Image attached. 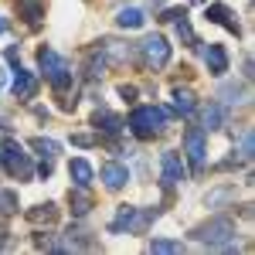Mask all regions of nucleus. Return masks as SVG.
Masks as SVG:
<instances>
[{
  "label": "nucleus",
  "mask_w": 255,
  "mask_h": 255,
  "mask_svg": "<svg viewBox=\"0 0 255 255\" xmlns=\"http://www.w3.org/2000/svg\"><path fill=\"white\" fill-rule=\"evenodd\" d=\"M170 123V109H163V106H136L129 119H126V126H129V133L136 139H153L163 133V126Z\"/></svg>",
  "instance_id": "nucleus-1"
},
{
  "label": "nucleus",
  "mask_w": 255,
  "mask_h": 255,
  "mask_svg": "<svg viewBox=\"0 0 255 255\" xmlns=\"http://www.w3.org/2000/svg\"><path fill=\"white\" fill-rule=\"evenodd\" d=\"M38 65L41 72H44V79L51 82V89L55 92H65L68 85H72V79H75V72H72V65H68V58H61L55 48H38Z\"/></svg>",
  "instance_id": "nucleus-2"
},
{
  "label": "nucleus",
  "mask_w": 255,
  "mask_h": 255,
  "mask_svg": "<svg viewBox=\"0 0 255 255\" xmlns=\"http://www.w3.org/2000/svg\"><path fill=\"white\" fill-rule=\"evenodd\" d=\"M201 245H218V249H238L235 245V225L228 218H211L208 225H201L194 232Z\"/></svg>",
  "instance_id": "nucleus-3"
},
{
  "label": "nucleus",
  "mask_w": 255,
  "mask_h": 255,
  "mask_svg": "<svg viewBox=\"0 0 255 255\" xmlns=\"http://www.w3.org/2000/svg\"><path fill=\"white\" fill-rule=\"evenodd\" d=\"M0 163H3V170L10 177H20V180L31 177V157L24 153V146L17 139H10V136L0 139Z\"/></svg>",
  "instance_id": "nucleus-4"
},
{
  "label": "nucleus",
  "mask_w": 255,
  "mask_h": 255,
  "mask_svg": "<svg viewBox=\"0 0 255 255\" xmlns=\"http://www.w3.org/2000/svg\"><path fill=\"white\" fill-rule=\"evenodd\" d=\"M136 48H139V58H143L146 68L160 72V68H167V65H170V44H167L163 34H150V38L139 41Z\"/></svg>",
  "instance_id": "nucleus-5"
},
{
  "label": "nucleus",
  "mask_w": 255,
  "mask_h": 255,
  "mask_svg": "<svg viewBox=\"0 0 255 255\" xmlns=\"http://www.w3.org/2000/svg\"><path fill=\"white\" fill-rule=\"evenodd\" d=\"M153 218H157V211H136L133 204H123L116 211V218L109 221V232H123V228L126 232H143Z\"/></svg>",
  "instance_id": "nucleus-6"
},
{
  "label": "nucleus",
  "mask_w": 255,
  "mask_h": 255,
  "mask_svg": "<svg viewBox=\"0 0 255 255\" xmlns=\"http://www.w3.org/2000/svg\"><path fill=\"white\" fill-rule=\"evenodd\" d=\"M184 150H187V160H191V174H201L204 170V163H208V146H204V129H197L191 126L187 133H184Z\"/></svg>",
  "instance_id": "nucleus-7"
},
{
  "label": "nucleus",
  "mask_w": 255,
  "mask_h": 255,
  "mask_svg": "<svg viewBox=\"0 0 255 255\" xmlns=\"http://www.w3.org/2000/svg\"><path fill=\"white\" fill-rule=\"evenodd\" d=\"M184 177H187V170H184V163H180L177 153H163V157H160V184H163L167 191L177 187Z\"/></svg>",
  "instance_id": "nucleus-8"
},
{
  "label": "nucleus",
  "mask_w": 255,
  "mask_h": 255,
  "mask_svg": "<svg viewBox=\"0 0 255 255\" xmlns=\"http://www.w3.org/2000/svg\"><path fill=\"white\" fill-rule=\"evenodd\" d=\"M10 92H14L17 99H24V102L34 99V92H38V75L17 65V75H14V82H10Z\"/></svg>",
  "instance_id": "nucleus-9"
},
{
  "label": "nucleus",
  "mask_w": 255,
  "mask_h": 255,
  "mask_svg": "<svg viewBox=\"0 0 255 255\" xmlns=\"http://www.w3.org/2000/svg\"><path fill=\"white\" fill-rule=\"evenodd\" d=\"M99 177H102V184H106L109 191H119V187H126V184H129V170H126L123 163H102Z\"/></svg>",
  "instance_id": "nucleus-10"
},
{
  "label": "nucleus",
  "mask_w": 255,
  "mask_h": 255,
  "mask_svg": "<svg viewBox=\"0 0 255 255\" xmlns=\"http://www.w3.org/2000/svg\"><path fill=\"white\" fill-rule=\"evenodd\" d=\"M92 126H96L99 133H106V136H116V133H123V126H126V123H123L116 113H109V109H96Z\"/></svg>",
  "instance_id": "nucleus-11"
},
{
  "label": "nucleus",
  "mask_w": 255,
  "mask_h": 255,
  "mask_svg": "<svg viewBox=\"0 0 255 255\" xmlns=\"http://www.w3.org/2000/svg\"><path fill=\"white\" fill-rule=\"evenodd\" d=\"M204 61H208L211 75H225L228 72V51H225V44H208L204 48Z\"/></svg>",
  "instance_id": "nucleus-12"
},
{
  "label": "nucleus",
  "mask_w": 255,
  "mask_h": 255,
  "mask_svg": "<svg viewBox=\"0 0 255 255\" xmlns=\"http://www.w3.org/2000/svg\"><path fill=\"white\" fill-rule=\"evenodd\" d=\"M208 20H211V24H221V27H228L232 34H242V27H238L235 14H232L225 3H211V7H208Z\"/></svg>",
  "instance_id": "nucleus-13"
},
{
  "label": "nucleus",
  "mask_w": 255,
  "mask_h": 255,
  "mask_svg": "<svg viewBox=\"0 0 255 255\" xmlns=\"http://www.w3.org/2000/svg\"><path fill=\"white\" fill-rule=\"evenodd\" d=\"M68 174H72V184H75V187H89V184H92V163H89V160H82V157H75L72 160V163H68Z\"/></svg>",
  "instance_id": "nucleus-14"
},
{
  "label": "nucleus",
  "mask_w": 255,
  "mask_h": 255,
  "mask_svg": "<svg viewBox=\"0 0 255 255\" xmlns=\"http://www.w3.org/2000/svg\"><path fill=\"white\" fill-rule=\"evenodd\" d=\"M68 201H72V215H75V218H85V215H89V208H92V194H89V187H75V191L68 194Z\"/></svg>",
  "instance_id": "nucleus-15"
},
{
  "label": "nucleus",
  "mask_w": 255,
  "mask_h": 255,
  "mask_svg": "<svg viewBox=\"0 0 255 255\" xmlns=\"http://www.w3.org/2000/svg\"><path fill=\"white\" fill-rule=\"evenodd\" d=\"M174 109L180 113V116H191V113L197 109L194 92H191V89H180V85H177V89H174Z\"/></svg>",
  "instance_id": "nucleus-16"
},
{
  "label": "nucleus",
  "mask_w": 255,
  "mask_h": 255,
  "mask_svg": "<svg viewBox=\"0 0 255 255\" xmlns=\"http://www.w3.org/2000/svg\"><path fill=\"white\" fill-rule=\"evenodd\" d=\"M55 218H58V208H55L51 201H44V204H38V208L27 211V221H31V225H51Z\"/></svg>",
  "instance_id": "nucleus-17"
},
{
  "label": "nucleus",
  "mask_w": 255,
  "mask_h": 255,
  "mask_svg": "<svg viewBox=\"0 0 255 255\" xmlns=\"http://www.w3.org/2000/svg\"><path fill=\"white\" fill-rule=\"evenodd\" d=\"M116 24L126 27V31H136V27H143V10H136V7H123V10L116 14Z\"/></svg>",
  "instance_id": "nucleus-18"
},
{
  "label": "nucleus",
  "mask_w": 255,
  "mask_h": 255,
  "mask_svg": "<svg viewBox=\"0 0 255 255\" xmlns=\"http://www.w3.org/2000/svg\"><path fill=\"white\" fill-rule=\"evenodd\" d=\"M221 126H225L221 102H208V109H204V129H221Z\"/></svg>",
  "instance_id": "nucleus-19"
},
{
  "label": "nucleus",
  "mask_w": 255,
  "mask_h": 255,
  "mask_svg": "<svg viewBox=\"0 0 255 255\" xmlns=\"http://www.w3.org/2000/svg\"><path fill=\"white\" fill-rule=\"evenodd\" d=\"M17 10L24 14L27 24H38L44 17V7H41V0H17Z\"/></svg>",
  "instance_id": "nucleus-20"
},
{
  "label": "nucleus",
  "mask_w": 255,
  "mask_h": 255,
  "mask_svg": "<svg viewBox=\"0 0 255 255\" xmlns=\"http://www.w3.org/2000/svg\"><path fill=\"white\" fill-rule=\"evenodd\" d=\"M31 146H34V150H38V153H41L44 160H55V157H58V143H55V139L34 136V139H31Z\"/></svg>",
  "instance_id": "nucleus-21"
},
{
  "label": "nucleus",
  "mask_w": 255,
  "mask_h": 255,
  "mask_svg": "<svg viewBox=\"0 0 255 255\" xmlns=\"http://www.w3.org/2000/svg\"><path fill=\"white\" fill-rule=\"evenodd\" d=\"M17 211V191H0V215H14Z\"/></svg>",
  "instance_id": "nucleus-22"
},
{
  "label": "nucleus",
  "mask_w": 255,
  "mask_h": 255,
  "mask_svg": "<svg viewBox=\"0 0 255 255\" xmlns=\"http://www.w3.org/2000/svg\"><path fill=\"white\" fill-rule=\"evenodd\" d=\"M184 245L180 242H170V238H153L150 242V252H180Z\"/></svg>",
  "instance_id": "nucleus-23"
},
{
  "label": "nucleus",
  "mask_w": 255,
  "mask_h": 255,
  "mask_svg": "<svg viewBox=\"0 0 255 255\" xmlns=\"http://www.w3.org/2000/svg\"><path fill=\"white\" fill-rule=\"evenodd\" d=\"M221 96H225V102H242V96H245V92H242V89H235V85H225V89H221Z\"/></svg>",
  "instance_id": "nucleus-24"
},
{
  "label": "nucleus",
  "mask_w": 255,
  "mask_h": 255,
  "mask_svg": "<svg viewBox=\"0 0 255 255\" xmlns=\"http://www.w3.org/2000/svg\"><path fill=\"white\" fill-rule=\"evenodd\" d=\"M242 160H252V129H245L242 136Z\"/></svg>",
  "instance_id": "nucleus-25"
},
{
  "label": "nucleus",
  "mask_w": 255,
  "mask_h": 255,
  "mask_svg": "<svg viewBox=\"0 0 255 255\" xmlns=\"http://www.w3.org/2000/svg\"><path fill=\"white\" fill-rule=\"evenodd\" d=\"M72 143H75V146H92V143H96V136H89V133H75V136H72Z\"/></svg>",
  "instance_id": "nucleus-26"
},
{
  "label": "nucleus",
  "mask_w": 255,
  "mask_h": 255,
  "mask_svg": "<svg viewBox=\"0 0 255 255\" xmlns=\"http://www.w3.org/2000/svg\"><path fill=\"white\" fill-rule=\"evenodd\" d=\"M119 96L126 99V102H133L136 99V85H119Z\"/></svg>",
  "instance_id": "nucleus-27"
},
{
  "label": "nucleus",
  "mask_w": 255,
  "mask_h": 255,
  "mask_svg": "<svg viewBox=\"0 0 255 255\" xmlns=\"http://www.w3.org/2000/svg\"><path fill=\"white\" fill-rule=\"evenodd\" d=\"M38 174H41V177H51V160H41V167H38Z\"/></svg>",
  "instance_id": "nucleus-28"
},
{
  "label": "nucleus",
  "mask_w": 255,
  "mask_h": 255,
  "mask_svg": "<svg viewBox=\"0 0 255 255\" xmlns=\"http://www.w3.org/2000/svg\"><path fill=\"white\" fill-rule=\"evenodd\" d=\"M3 245H7V232L0 228V249H3Z\"/></svg>",
  "instance_id": "nucleus-29"
},
{
  "label": "nucleus",
  "mask_w": 255,
  "mask_h": 255,
  "mask_svg": "<svg viewBox=\"0 0 255 255\" xmlns=\"http://www.w3.org/2000/svg\"><path fill=\"white\" fill-rule=\"evenodd\" d=\"M3 82H7V75H3V68H0V85H3Z\"/></svg>",
  "instance_id": "nucleus-30"
}]
</instances>
